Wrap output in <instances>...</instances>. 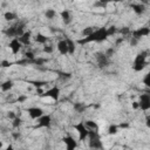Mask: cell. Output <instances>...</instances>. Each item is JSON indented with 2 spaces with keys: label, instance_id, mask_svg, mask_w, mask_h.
Instances as JSON below:
<instances>
[{
  "label": "cell",
  "instance_id": "cell-7",
  "mask_svg": "<svg viewBox=\"0 0 150 150\" xmlns=\"http://www.w3.org/2000/svg\"><path fill=\"white\" fill-rule=\"evenodd\" d=\"M60 94H61V90H60V88L57 87V86H53V87H50L49 89H47L46 91H43L42 94H41V96L42 97H49V98H52V100H54V101H59V98H60Z\"/></svg>",
  "mask_w": 150,
  "mask_h": 150
},
{
  "label": "cell",
  "instance_id": "cell-29",
  "mask_svg": "<svg viewBox=\"0 0 150 150\" xmlns=\"http://www.w3.org/2000/svg\"><path fill=\"white\" fill-rule=\"evenodd\" d=\"M143 84L146 87V88H150V70L143 76V80H142Z\"/></svg>",
  "mask_w": 150,
  "mask_h": 150
},
{
  "label": "cell",
  "instance_id": "cell-26",
  "mask_svg": "<svg viewBox=\"0 0 150 150\" xmlns=\"http://www.w3.org/2000/svg\"><path fill=\"white\" fill-rule=\"evenodd\" d=\"M4 18L6 21H13V20L18 19V15H16V13H14L12 11H7L4 13Z\"/></svg>",
  "mask_w": 150,
  "mask_h": 150
},
{
  "label": "cell",
  "instance_id": "cell-24",
  "mask_svg": "<svg viewBox=\"0 0 150 150\" xmlns=\"http://www.w3.org/2000/svg\"><path fill=\"white\" fill-rule=\"evenodd\" d=\"M56 15H57V13H56V11L53 9V8H47V9L45 11V18H46L47 20H53V19H55Z\"/></svg>",
  "mask_w": 150,
  "mask_h": 150
},
{
  "label": "cell",
  "instance_id": "cell-31",
  "mask_svg": "<svg viewBox=\"0 0 150 150\" xmlns=\"http://www.w3.org/2000/svg\"><path fill=\"white\" fill-rule=\"evenodd\" d=\"M107 30H108V35H109V36H111V35H114V34H116V33L118 32V29H117V27H116L115 25L109 26V27L107 28Z\"/></svg>",
  "mask_w": 150,
  "mask_h": 150
},
{
  "label": "cell",
  "instance_id": "cell-14",
  "mask_svg": "<svg viewBox=\"0 0 150 150\" xmlns=\"http://www.w3.org/2000/svg\"><path fill=\"white\" fill-rule=\"evenodd\" d=\"M130 8L137 15H142L146 12V6L143 2H132V4H130Z\"/></svg>",
  "mask_w": 150,
  "mask_h": 150
},
{
  "label": "cell",
  "instance_id": "cell-43",
  "mask_svg": "<svg viewBox=\"0 0 150 150\" xmlns=\"http://www.w3.org/2000/svg\"><path fill=\"white\" fill-rule=\"evenodd\" d=\"M1 150H15V148H14L12 144H8V145H7L5 149H1Z\"/></svg>",
  "mask_w": 150,
  "mask_h": 150
},
{
  "label": "cell",
  "instance_id": "cell-25",
  "mask_svg": "<svg viewBox=\"0 0 150 150\" xmlns=\"http://www.w3.org/2000/svg\"><path fill=\"white\" fill-rule=\"evenodd\" d=\"M66 40H67V45H68V52H69V55H73V54L75 53V50H76V43H75V41H73L71 39L66 38Z\"/></svg>",
  "mask_w": 150,
  "mask_h": 150
},
{
  "label": "cell",
  "instance_id": "cell-27",
  "mask_svg": "<svg viewBox=\"0 0 150 150\" xmlns=\"http://www.w3.org/2000/svg\"><path fill=\"white\" fill-rule=\"evenodd\" d=\"M117 132H118V125H116V124H110L107 129L108 135H116Z\"/></svg>",
  "mask_w": 150,
  "mask_h": 150
},
{
  "label": "cell",
  "instance_id": "cell-18",
  "mask_svg": "<svg viewBox=\"0 0 150 150\" xmlns=\"http://www.w3.org/2000/svg\"><path fill=\"white\" fill-rule=\"evenodd\" d=\"M33 40L36 42V43H40V45H47L48 42V36L42 34V33H36L34 36H33Z\"/></svg>",
  "mask_w": 150,
  "mask_h": 150
},
{
  "label": "cell",
  "instance_id": "cell-46",
  "mask_svg": "<svg viewBox=\"0 0 150 150\" xmlns=\"http://www.w3.org/2000/svg\"><path fill=\"white\" fill-rule=\"evenodd\" d=\"M148 27H149V28H150V20H149V25H148Z\"/></svg>",
  "mask_w": 150,
  "mask_h": 150
},
{
  "label": "cell",
  "instance_id": "cell-8",
  "mask_svg": "<svg viewBox=\"0 0 150 150\" xmlns=\"http://www.w3.org/2000/svg\"><path fill=\"white\" fill-rule=\"evenodd\" d=\"M62 142H63V144L66 146V150H76L77 146H79L77 141L73 136H70V135L63 136L62 137Z\"/></svg>",
  "mask_w": 150,
  "mask_h": 150
},
{
  "label": "cell",
  "instance_id": "cell-11",
  "mask_svg": "<svg viewBox=\"0 0 150 150\" xmlns=\"http://www.w3.org/2000/svg\"><path fill=\"white\" fill-rule=\"evenodd\" d=\"M27 114L32 120H39L41 116L45 115V111L40 107H29L27 109Z\"/></svg>",
  "mask_w": 150,
  "mask_h": 150
},
{
  "label": "cell",
  "instance_id": "cell-44",
  "mask_svg": "<svg viewBox=\"0 0 150 150\" xmlns=\"http://www.w3.org/2000/svg\"><path fill=\"white\" fill-rule=\"evenodd\" d=\"M13 137H14V138H19V137H20V134L14 132V134H13Z\"/></svg>",
  "mask_w": 150,
  "mask_h": 150
},
{
  "label": "cell",
  "instance_id": "cell-35",
  "mask_svg": "<svg viewBox=\"0 0 150 150\" xmlns=\"http://www.w3.org/2000/svg\"><path fill=\"white\" fill-rule=\"evenodd\" d=\"M115 53H116V49L114 48V47H110V48H107L105 49V52H104V54L110 59V57H112L114 55H115Z\"/></svg>",
  "mask_w": 150,
  "mask_h": 150
},
{
  "label": "cell",
  "instance_id": "cell-5",
  "mask_svg": "<svg viewBox=\"0 0 150 150\" xmlns=\"http://www.w3.org/2000/svg\"><path fill=\"white\" fill-rule=\"evenodd\" d=\"M74 129L76 130V132H77V135H79V141H86V139H88V136H89V130H88V128L86 127V124H84V121H80V122H77L76 124H74Z\"/></svg>",
  "mask_w": 150,
  "mask_h": 150
},
{
  "label": "cell",
  "instance_id": "cell-38",
  "mask_svg": "<svg viewBox=\"0 0 150 150\" xmlns=\"http://www.w3.org/2000/svg\"><path fill=\"white\" fill-rule=\"evenodd\" d=\"M11 66V62L9 61H7V60H2L1 61V67L2 68H7V67H9Z\"/></svg>",
  "mask_w": 150,
  "mask_h": 150
},
{
  "label": "cell",
  "instance_id": "cell-45",
  "mask_svg": "<svg viewBox=\"0 0 150 150\" xmlns=\"http://www.w3.org/2000/svg\"><path fill=\"white\" fill-rule=\"evenodd\" d=\"M145 93H146V94H149V95H150V88H146V90H145Z\"/></svg>",
  "mask_w": 150,
  "mask_h": 150
},
{
  "label": "cell",
  "instance_id": "cell-41",
  "mask_svg": "<svg viewBox=\"0 0 150 150\" xmlns=\"http://www.w3.org/2000/svg\"><path fill=\"white\" fill-rule=\"evenodd\" d=\"M124 39H125V38H123V36H122V38H118V39L116 40V42H115V45H116V46H118V45H121V43H122V42L124 41Z\"/></svg>",
  "mask_w": 150,
  "mask_h": 150
},
{
  "label": "cell",
  "instance_id": "cell-30",
  "mask_svg": "<svg viewBox=\"0 0 150 150\" xmlns=\"http://www.w3.org/2000/svg\"><path fill=\"white\" fill-rule=\"evenodd\" d=\"M25 59H27L28 61L34 62V60L36 59V56H35V54H34L32 50H29V52H26V53H25Z\"/></svg>",
  "mask_w": 150,
  "mask_h": 150
},
{
  "label": "cell",
  "instance_id": "cell-36",
  "mask_svg": "<svg viewBox=\"0 0 150 150\" xmlns=\"http://www.w3.org/2000/svg\"><path fill=\"white\" fill-rule=\"evenodd\" d=\"M138 42H139V41H138L137 39H135V38H130V39H129V46H130V47H136V46L138 45Z\"/></svg>",
  "mask_w": 150,
  "mask_h": 150
},
{
  "label": "cell",
  "instance_id": "cell-15",
  "mask_svg": "<svg viewBox=\"0 0 150 150\" xmlns=\"http://www.w3.org/2000/svg\"><path fill=\"white\" fill-rule=\"evenodd\" d=\"M60 16H61V20H62L63 25H66V26L70 25L71 21H73V15H71V12L69 9H66V8L62 9L60 12Z\"/></svg>",
  "mask_w": 150,
  "mask_h": 150
},
{
  "label": "cell",
  "instance_id": "cell-19",
  "mask_svg": "<svg viewBox=\"0 0 150 150\" xmlns=\"http://www.w3.org/2000/svg\"><path fill=\"white\" fill-rule=\"evenodd\" d=\"M84 124H86V127L88 128L89 131L98 132V130H100V127H98L97 122H95L94 120H86V121H84Z\"/></svg>",
  "mask_w": 150,
  "mask_h": 150
},
{
  "label": "cell",
  "instance_id": "cell-2",
  "mask_svg": "<svg viewBox=\"0 0 150 150\" xmlns=\"http://www.w3.org/2000/svg\"><path fill=\"white\" fill-rule=\"evenodd\" d=\"M25 28H26V22L22 21V20H19L18 22H15V23L11 25L8 28H6L4 30V34L7 38H11V39H15V38L19 39L26 32Z\"/></svg>",
  "mask_w": 150,
  "mask_h": 150
},
{
  "label": "cell",
  "instance_id": "cell-33",
  "mask_svg": "<svg viewBox=\"0 0 150 150\" xmlns=\"http://www.w3.org/2000/svg\"><path fill=\"white\" fill-rule=\"evenodd\" d=\"M118 32L122 34V36L124 38V36H127V35H129V34H131V30H130V28L129 27H122L121 29H118Z\"/></svg>",
  "mask_w": 150,
  "mask_h": 150
},
{
  "label": "cell",
  "instance_id": "cell-39",
  "mask_svg": "<svg viewBox=\"0 0 150 150\" xmlns=\"http://www.w3.org/2000/svg\"><path fill=\"white\" fill-rule=\"evenodd\" d=\"M144 122H145V125H146V128H149V129H150V115H146V116H145V120H144Z\"/></svg>",
  "mask_w": 150,
  "mask_h": 150
},
{
  "label": "cell",
  "instance_id": "cell-32",
  "mask_svg": "<svg viewBox=\"0 0 150 150\" xmlns=\"http://www.w3.org/2000/svg\"><path fill=\"white\" fill-rule=\"evenodd\" d=\"M93 6L96 8H105L108 6V2L107 1H95Z\"/></svg>",
  "mask_w": 150,
  "mask_h": 150
},
{
  "label": "cell",
  "instance_id": "cell-20",
  "mask_svg": "<svg viewBox=\"0 0 150 150\" xmlns=\"http://www.w3.org/2000/svg\"><path fill=\"white\" fill-rule=\"evenodd\" d=\"M71 77H73L71 73H68V71H57V79H59L61 82H67V81H69Z\"/></svg>",
  "mask_w": 150,
  "mask_h": 150
},
{
  "label": "cell",
  "instance_id": "cell-6",
  "mask_svg": "<svg viewBox=\"0 0 150 150\" xmlns=\"http://www.w3.org/2000/svg\"><path fill=\"white\" fill-rule=\"evenodd\" d=\"M94 56H95V60H96L97 66H98L100 69L107 68L110 64V59L104 54V52H96L94 54Z\"/></svg>",
  "mask_w": 150,
  "mask_h": 150
},
{
  "label": "cell",
  "instance_id": "cell-40",
  "mask_svg": "<svg viewBox=\"0 0 150 150\" xmlns=\"http://www.w3.org/2000/svg\"><path fill=\"white\" fill-rule=\"evenodd\" d=\"M131 107H132L134 109H139V104H138V101H134V102L131 103Z\"/></svg>",
  "mask_w": 150,
  "mask_h": 150
},
{
  "label": "cell",
  "instance_id": "cell-9",
  "mask_svg": "<svg viewBox=\"0 0 150 150\" xmlns=\"http://www.w3.org/2000/svg\"><path fill=\"white\" fill-rule=\"evenodd\" d=\"M148 35H150V28H149L148 26L139 27V28L134 29V30L131 32V38H135V39H137L138 41H139L142 38L148 36Z\"/></svg>",
  "mask_w": 150,
  "mask_h": 150
},
{
  "label": "cell",
  "instance_id": "cell-22",
  "mask_svg": "<svg viewBox=\"0 0 150 150\" xmlns=\"http://www.w3.org/2000/svg\"><path fill=\"white\" fill-rule=\"evenodd\" d=\"M13 87H14V82H13L12 80H6V81H4L2 84H1V90H2L4 93H7V91L12 90Z\"/></svg>",
  "mask_w": 150,
  "mask_h": 150
},
{
  "label": "cell",
  "instance_id": "cell-17",
  "mask_svg": "<svg viewBox=\"0 0 150 150\" xmlns=\"http://www.w3.org/2000/svg\"><path fill=\"white\" fill-rule=\"evenodd\" d=\"M33 34H32V32L30 30H26L20 38H19V40H20V42L22 43V46H29L30 45V42H32V40H33Z\"/></svg>",
  "mask_w": 150,
  "mask_h": 150
},
{
  "label": "cell",
  "instance_id": "cell-1",
  "mask_svg": "<svg viewBox=\"0 0 150 150\" xmlns=\"http://www.w3.org/2000/svg\"><path fill=\"white\" fill-rule=\"evenodd\" d=\"M109 38L108 35V30L107 27H97L93 34H90L87 38H82L80 39L77 42L80 45H84V43H90V42H103Z\"/></svg>",
  "mask_w": 150,
  "mask_h": 150
},
{
  "label": "cell",
  "instance_id": "cell-23",
  "mask_svg": "<svg viewBox=\"0 0 150 150\" xmlns=\"http://www.w3.org/2000/svg\"><path fill=\"white\" fill-rule=\"evenodd\" d=\"M96 28H97V27H94V26H87V27H84V28L81 30V35H82V38H87V36H89L90 34L94 33V30H95Z\"/></svg>",
  "mask_w": 150,
  "mask_h": 150
},
{
  "label": "cell",
  "instance_id": "cell-10",
  "mask_svg": "<svg viewBox=\"0 0 150 150\" xmlns=\"http://www.w3.org/2000/svg\"><path fill=\"white\" fill-rule=\"evenodd\" d=\"M138 104H139V109L143 111H146L150 109V95L146 94L145 91L143 94L139 95L138 97Z\"/></svg>",
  "mask_w": 150,
  "mask_h": 150
},
{
  "label": "cell",
  "instance_id": "cell-13",
  "mask_svg": "<svg viewBox=\"0 0 150 150\" xmlns=\"http://www.w3.org/2000/svg\"><path fill=\"white\" fill-rule=\"evenodd\" d=\"M8 47H9V49H11L12 54L16 55V54L21 50V48H22V43L20 42L19 39L15 38V39H11V41H9V43H8Z\"/></svg>",
  "mask_w": 150,
  "mask_h": 150
},
{
  "label": "cell",
  "instance_id": "cell-21",
  "mask_svg": "<svg viewBox=\"0 0 150 150\" xmlns=\"http://www.w3.org/2000/svg\"><path fill=\"white\" fill-rule=\"evenodd\" d=\"M73 109H74L75 112H77V114H82V112L86 111L87 105H86L84 103H82V102H75V103L73 104Z\"/></svg>",
  "mask_w": 150,
  "mask_h": 150
},
{
  "label": "cell",
  "instance_id": "cell-34",
  "mask_svg": "<svg viewBox=\"0 0 150 150\" xmlns=\"http://www.w3.org/2000/svg\"><path fill=\"white\" fill-rule=\"evenodd\" d=\"M42 52L46 53V54H52L54 52V47L52 45H45L43 48H42Z\"/></svg>",
  "mask_w": 150,
  "mask_h": 150
},
{
  "label": "cell",
  "instance_id": "cell-42",
  "mask_svg": "<svg viewBox=\"0 0 150 150\" xmlns=\"http://www.w3.org/2000/svg\"><path fill=\"white\" fill-rule=\"evenodd\" d=\"M27 100V96H20V97H18V102L19 103H22V102H25Z\"/></svg>",
  "mask_w": 150,
  "mask_h": 150
},
{
  "label": "cell",
  "instance_id": "cell-16",
  "mask_svg": "<svg viewBox=\"0 0 150 150\" xmlns=\"http://www.w3.org/2000/svg\"><path fill=\"white\" fill-rule=\"evenodd\" d=\"M56 49L61 55H68V45H67V40L66 39H61L57 41L56 43Z\"/></svg>",
  "mask_w": 150,
  "mask_h": 150
},
{
  "label": "cell",
  "instance_id": "cell-4",
  "mask_svg": "<svg viewBox=\"0 0 150 150\" xmlns=\"http://www.w3.org/2000/svg\"><path fill=\"white\" fill-rule=\"evenodd\" d=\"M88 146L91 150H102L103 149V143L101 141L100 134L95 131H90L88 136Z\"/></svg>",
  "mask_w": 150,
  "mask_h": 150
},
{
  "label": "cell",
  "instance_id": "cell-3",
  "mask_svg": "<svg viewBox=\"0 0 150 150\" xmlns=\"http://www.w3.org/2000/svg\"><path fill=\"white\" fill-rule=\"evenodd\" d=\"M146 57H148V52L143 50V52L138 53V54L135 56V59H134L132 69H134L135 71H137V73H138V71H142V70L146 67V64H148Z\"/></svg>",
  "mask_w": 150,
  "mask_h": 150
},
{
  "label": "cell",
  "instance_id": "cell-12",
  "mask_svg": "<svg viewBox=\"0 0 150 150\" xmlns=\"http://www.w3.org/2000/svg\"><path fill=\"white\" fill-rule=\"evenodd\" d=\"M38 127L39 128H47L49 129L52 127V116L49 114H45L38 120Z\"/></svg>",
  "mask_w": 150,
  "mask_h": 150
},
{
  "label": "cell",
  "instance_id": "cell-37",
  "mask_svg": "<svg viewBox=\"0 0 150 150\" xmlns=\"http://www.w3.org/2000/svg\"><path fill=\"white\" fill-rule=\"evenodd\" d=\"M16 116H18V115H16L14 111H8V112H7V117H8L11 121H13V120H14Z\"/></svg>",
  "mask_w": 150,
  "mask_h": 150
},
{
  "label": "cell",
  "instance_id": "cell-28",
  "mask_svg": "<svg viewBox=\"0 0 150 150\" xmlns=\"http://www.w3.org/2000/svg\"><path fill=\"white\" fill-rule=\"evenodd\" d=\"M21 124H22V118H21V117H19V116H16V117L12 121V127H13L14 129L20 128V127H21Z\"/></svg>",
  "mask_w": 150,
  "mask_h": 150
}]
</instances>
